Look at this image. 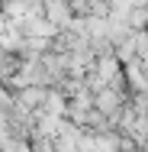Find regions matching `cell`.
<instances>
[{
    "instance_id": "obj_1",
    "label": "cell",
    "mask_w": 148,
    "mask_h": 152,
    "mask_svg": "<svg viewBox=\"0 0 148 152\" xmlns=\"http://www.w3.org/2000/svg\"><path fill=\"white\" fill-rule=\"evenodd\" d=\"M55 29H64L74 23V10H71V0H45V13H42Z\"/></svg>"
},
{
    "instance_id": "obj_2",
    "label": "cell",
    "mask_w": 148,
    "mask_h": 152,
    "mask_svg": "<svg viewBox=\"0 0 148 152\" xmlns=\"http://www.w3.org/2000/svg\"><path fill=\"white\" fill-rule=\"evenodd\" d=\"M0 13H3V0H0Z\"/></svg>"
}]
</instances>
